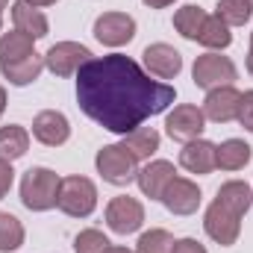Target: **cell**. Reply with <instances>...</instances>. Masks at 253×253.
<instances>
[{
  "label": "cell",
  "mask_w": 253,
  "mask_h": 253,
  "mask_svg": "<svg viewBox=\"0 0 253 253\" xmlns=\"http://www.w3.org/2000/svg\"><path fill=\"white\" fill-rule=\"evenodd\" d=\"M177 100V88L150 77L124 53L91 56L77 71V103L103 129L126 135L147 118L162 115Z\"/></svg>",
  "instance_id": "6da1fadb"
},
{
  "label": "cell",
  "mask_w": 253,
  "mask_h": 253,
  "mask_svg": "<svg viewBox=\"0 0 253 253\" xmlns=\"http://www.w3.org/2000/svg\"><path fill=\"white\" fill-rule=\"evenodd\" d=\"M59 183L62 177L44 165L30 168L21 177V203L30 212H50L56 209V197H59Z\"/></svg>",
  "instance_id": "7a4b0ae2"
},
{
  "label": "cell",
  "mask_w": 253,
  "mask_h": 253,
  "mask_svg": "<svg viewBox=\"0 0 253 253\" xmlns=\"http://www.w3.org/2000/svg\"><path fill=\"white\" fill-rule=\"evenodd\" d=\"M56 209L65 212L68 218H88L97 209V186L88 177H80V174L62 177Z\"/></svg>",
  "instance_id": "3957f363"
},
{
  "label": "cell",
  "mask_w": 253,
  "mask_h": 253,
  "mask_svg": "<svg viewBox=\"0 0 253 253\" xmlns=\"http://www.w3.org/2000/svg\"><path fill=\"white\" fill-rule=\"evenodd\" d=\"M191 80L197 88H218V85H233L239 80V68L230 56H221L218 50H206L203 56L194 59Z\"/></svg>",
  "instance_id": "277c9868"
},
{
  "label": "cell",
  "mask_w": 253,
  "mask_h": 253,
  "mask_svg": "<svg viewBox=\"0 0 253 253\" xmlns=\"http://www.w3.org/2000/svg\"><path fill=\"white\" fill-rule=\"evenodd\" d=\"M94 168L109 186H129L135 183V174H138V162L121 144H103L94 156Z\"/></svg>",
  "instance_id": "5b68a950"
},
{
  "label": "cell",
  "mask_w": 253,
  "mask_h": 253,
  "mask_svg": "<svg viewBox=\"0 0 253 253\" xmlns=\"http://www.w3.org/2000/svg\"><path fill=\"white\" fill-rule=\"evenodd\" d=\"M106 227L115 233V236H129V233H138L141 224H144V206L141 200L129 197V194H118L106 203Z\"/></svg>",
  "instance_id": "8992f818"
},
{
  "label": "cell",
  "mask_w": 253,
  "mask_h": 253,
  "mask_svg": "<svg viewBox=\"0 0 253 253\" xmlns=\"http://www.w3.org/2000/svg\"><path fill=\"white\" fill-rule=\"evenodd\" d=\"M203 230H206V236H209L215 245L233 248V245L239 242V236H242V218L233 215V212H230L227 206H221L218 200H212L209 209L203 212Z\"/></svg>",
  "instance_id": "52a82bcc"
},
{
  "label": "cell",
  "mask_w": 253,
  "mask_h": 253,
  "mask_svg": "<svg viewBox=\"0 0 253 253\" xmlns=\"http://www.w3.org/2000/svg\"><path fill=\"white\" fill-rule=\"evenodd\" d=\"M203 129H206V115H203V109L194 106V103H180V106H174V109L168 112V118H165V132H168L174 141H180V144L200 138Z\"/></svg>",
  "instance_id": "ba28073f"
},
{
  "label": "cell",
  "mask_w": 253,
  "mask_h": 253,
  "mask_svg": "<svg viewBox=\"0 0 253 253\" xmlns=\"http://www.w3.org/2000/svg\"><path fill=\"white\" fill-rule=\"evenodd\" d=\"M91 59V50L80 42H56L44 53V68L53 77H77V71Z\"/></svg>",
  "instance_id": "9c48e42d"
},
{
  "label": "cell",
  "mask_w": 253,
  "mask_h": 253,
  "mask_svg": "<svg viewBox=\"0 0 253 253\" xmlns=\"http://www.w3.org/2000/svg\"><path fill=\"white\" fill-rule=\"evenodd\" d=\"M94 39L106 47H124L135 39V18L126 12H103L94 21Z\"/></svg>",
  "instance_id": "30bf717a"
},
{
  "label": "cell",
  "mask_w": 253,
  "mask_h": 253,
  "mask_svg": "<svg viewBox=\"0 0 253 253\" xmlns=\"http://www.w3.org/2000/svg\"><path fill=\"white\" fill-rule=\"evenodd\" d=\"M162 206L171 212V215H194L197 209H200V200H203V191H200V186L194 183V180H189V177H174L171 183H168V189L162 191Z\"/></svg>",
  "instance_id": "8fae6325"
},
{
  "label": "cell",
  "mask_w": 253,
  "mask_h": 253,
  "mask_svg": "<svg viewBox=\"0 0 253 253\" xmlns=\"http://www.w3.org/2000/svg\"><path fill=\"white\" fill-rule=\"evenodd\" d=\"M239 100H242V91L236 85H218V88L206 91L200 109H203L206 121H212V124H230L239 115Z\"/></svg>",
  "instance_id": "7c38bea8"
},
{
  "label": "cell",
  "mask_w": 253,
  "mask_h": 253,
  "mask_svg": "<svg viewBox=\"0 0 253 253\" xmlns=\"http://www.w3.org/2000/svg\"><path fill=\"white\" fill-rule=\"evenodd\" d=\"M141 59H144V71H147L150 77L162 80V83L180 77V71H183V53H180L177 47L165 44V42L147 44L144 53H141Z\"/></svg>",
  "instance_id": "4fadbf2b"
},
{
  "label": "cell",
  "mask_w": 253,
  "mask_h": 253,
  "mask_svg": "<svg viewBox=\"0 0 253 253\" xmlns=\"http://www.w3.org/2000/svg\"><path fill=\"white\" fill-rule=\"evenodd\" d=\"M33 138L44 147H62L71 138V121L59 109H44L33 118Z\"/></svg>",
  "instance_id": "5bb4252c"
},
{
  "label": "cell",
  "mask_w": 253,
  "mask_h": 253,
  "mask_svg": "<svg viewBox=\"0 0 253 253\" xmlns=\"http://www.w3.org/2000/svg\"><path fill=\"white\" fill-rule=\"evenodd\" d=\"M174 177H177L174 162H168V159H150V162H144V165L138 168L135 183H138V189H141L144 197L159 200V197H162V191L168 189V183H171Z\"/></svg>",
  "instance_id": "9a60e30c"
},
{
  "label": "cell",
  "mask_w": 253,
  "mask_h": 253,
  "mask_svg": "<svg viewBox=\"0 0 253 253\" xmlns=\"http://www.w3.org/2000/svg\"><path fill=\"white\" fill-rule=\"evenodd\" d=\"M180 165L189 171V174H212L215 171V141L209 138H194V141H186L183 150H180Z\"/></svg>",
  "instance_id": "2e32d148"
},
{
  "label": "cell",
  "mask_w": 253,
  "mask_h": 253,
  "mask_svg": "<svg viewBox=\"0 0 253 253\" xmlns=\"http://www.w3.org/2000/svg\"><path fill=\"white\" fill-rule=\"evenodd\" d=\"M9 12H12V24H15V30L33 36L36 42L44 39V36L50 33V21H47V15H44L39 6H33V3H27V0H15V3L9 6Z\"/></svg>",
  "instance_id": "e0dca14e"
},
{
  "label": "cell",
  "mask_w": 253,
  "mask_h": 253,
  "mask_svg": "<svg viewBox=\"0 0 253 253\" xmlns=\"http://www.w3.org/2000/svg\"><path fill=\"white\" fill-rule=\"evenodd\" d=\"M159 144H162V135H159L153 126H144V124L135 126V129L126 132V135H121V147H124L135 162H150V159L156 156Z\"/></svg>",
  "instance_id": "ac0fdd59"
},
{
  "label": "cell",
  "mask_w": 253,
  "mask_h": 253,
  "mask_svg": "<svg viewBox=\"0 0 253 253\" xmlns=\"http://www.w3.org/2000/svg\"><path fill=\"white\" fill-rule=\"evenodd\" d=\"M253 159V147L245 138H227L221 144H215V168L221 171H242L248 168Z\"/></svg>",
  "instance_id": "d6986e66"
},
{
  "label": "cell",
  "mask_w": 253,
  "mask_h": 253,
  "mask_svg": "<svg viewBox=\"0 0 253 253\" xmlns=\"http://www.w3.org/2000/svg\"><path fill=\"white\" fill-rule=\"evenodd\" d=\"M44 71V56L42 53H33L27 59H18V62H0V74L3 80H9V85H30L42 77Z\"/></svg>",
  "instance_id": "ffe728a7"
},
{
  "label": "cell",
  "mask_w": 253,
  "mask_h": 253,
  "mask_svg": "<svg viewBox=\"0 0 253 253\" xmlns=\"http://www.w3.org/2000/svg\"><path fill=\"white\" fill-rule=\"evenodd\" d=\"M215 200H218L221 206H227L233 215L245 218V215H248V209L253 206V189L245 183V180H227V183L218 189Z\"/></svg>",
  "instance_id": "44dd1931"
},
{
  "label": "cell",
  "mask_w": 253,
  "mask_h": 253,
  "mask_svg": "<svg viewBox=\"0 0 253 253\" xmlns=\"http://www.w3.org/2000/svg\"><path fill=\"white\" fill-rule=\"evenodd\" d=\"M30 150V129L21 124H9L0 126V159H21Z\"/></svg>",
  "instance_id": "7402d4cb"
},
{
  "label": "cell",
  "mask_w": 253,
  "mask_h": 253,
  "mask_svg": "<svg viewBox=\"0 0 253 253\" xmlns=\"http://www.w3.org/2000/svg\"><path fill=\"white\" fill-rule=\"evenodd\" d=\"M36 53V39L21 33V30H12V33H3L0 36V62H18V59H27Z\"/></svg>",
  "instance_id": "603a6c76"
},
{
  "label": "cell",
  "mask_w": 253,
  "mask_h": 253,
  "mask_svg": "<svg viewBox=\"0 0 253 253\" xmlns=\"http://www.w3.org/2000/svg\"><path fill=\"white\" fill-rule=\"evenodd\" d=\"M206 18H209V15H206L200 6H194V3H186V6H180V9L174 12V30H177L183 39H189V42H197V36H200V30H203Z\"/></svg>",
  "instance_id": "cb8c5ba5"
},
{
  "label": "cell",
  "mask_w": 253,
  "mask_h": 253,
  "mask_svg": "<svg viewBox=\"0 0 253 253\" xmlns=\"http://www.w3.org/2000/svg\"><path fill=\"white\" fill-rule=\"evenodd\" d=\"M197 44H203L206 50H227L233 44V33H230V27L221 18L209 15L203 30H200V36H197Z\"/></svg>",
  "instance_id": "d4e9b609"
},
{
  "label": "cell",
  "mask_w": 253,
  "mask_h": 253,
  "mask_svg": "<svg viewBox=\"0 0 253 253\" xmlns=\"http://www.w3.org/2000/svg\"><path fill=\"white\" fill-rule=\"evenodd\" d=\"M27 239L24 224L12 212H0V253H15Z\"/></svg>",
  "instance_id": "484cf974"
},
{
  "label": "cell",
  "mask_w": 253,
  "mask_h": 253,
  "mask_svg": "<svg viewBox=\"0 0 253 253\" xmlns=\"http://www.w3.org/2000/svg\"><path fill=\"white\" fill-rule=\"evenodd\" d=\"M251 15H253V6L248 0H218V6H215V18H221L230 30L245 27L251 21Z\"/></svg>",
  "instance_id": "4316f807"
},
{
  "label": "cell",
  "mask_w": 253,
  "mask_h": 253,
  "mask_svg": "<svg viewBox=\"0 0 253 253\" xmlns=\"http://www.w3.org/2000/svg\"><path fill=\"white\" fill-rule=\"evenodd\" d=\"M174 251V236L162 227H153L147 233L138 236L135 242V253H171Z\"/></svg>",
  "instance_id": "83f0119b"
},
{
  "label": "cell",
  "mask_w": 253,
  "mask_h": 253,
  "mask_svg": "<svg viewBox=\"0 0 253 253\" xmlns=\"http://www.w3.org/2000/svg\"><path fill=\"white\" fill-rule=\"evenodd\" d=\"M109 245H112V242L103 236V230H94V227L80 230V233L74 236V253H103Z\"/></svg>",
  "instance_id": "f1b7e54d"
},
{
  "label": "cell",
  "mask_w": 253,
  "mask_h": 253,
  "mask_svg": "<svg viewBox=\"0 0 253 253\" xmlns=\"http://www.w3.org/2000/svg\"><path fill=\"white\" fill-rule=\"evenodd\" d=\"M236 121L245 126L248 132H253V88L251 91H242V100H239V115Z\"/></svg>",
  "instance_id": "f546056e"
},
{
  "label": "cell",
  "mask_w": 253,
  "mask_h": 253,
  "mask_svg": "<svg viewBox=\"0 0 253 253\" xmlns=\"http://www.w3.org/2000/svg\"><path fill=\"white\" fill-rule=\"evenodd\" d=\"M12 183H15V168H12L9 159H0V200L9 194Z\"/></svg>",
  "instance_id": "4dcf8cb0"
},
{
  "label": "cell",
  "mask_w": 253,
  "mask_h": 253,
  "mask_svg": "<svg viewBox=\"0 0 253 253\" xmlns=\"http://www.w3.org/2000/svg\"><path fill=\"white\" fill-rule=\"evenodd\" d=\"M171 253H209L197 239H174V251Z\"/></svg>",
  "instance_id": "1f68e13d"
},
{
  "label": "cell",
  "mask_w": 253,
  "mask_h": 253,
  "mask_svg": "<svg viewBox=\"0 0 253 253\" xmlns=\"http://www.w3.org/2000/svg\"><path fill=\"white\" fill-rule=\"evenodd\" d=\"M147 9H168V6H174L177 0H141Z\"/></svg>",
  "instance_id": "d6a6232c"
},
{
  "label": "cell",
  "mask_w": 253,
  "mask_h": 253,
  "mask_svg": "<svg viewBox=\"0 0 253 253\" xmlns=\"http://www.w3.org/2000/svg\"><path fill=\"white\" fill-rule=\"evenodd\" d=\"M103 253H135V251H129V248H121V245H109Z\"/></svg>",
  "instance_id": "836d02e7"
},
{
  "label": "cell",
  "mask_w": 253,
  "mask_h": 253,
  "mask_svg": "<svg viewBox=\"0 0 253 253\" xmlns=\"http://www.w3.org/2000/svg\"><path fill=\"white\" fill-rule=\"evenodd\" d=\"M27 3L39 6V9H44V6H53V3H59V0H27Z\"/></svg>",
  "instance_id": "e575fe53"
},
{
  "label": "cell",
  "mask_w": 253,
  "mask_h": 253,
  "mask_svg": "<svg viewBox=\"0 0 253 253\" xmlns=\"http://www.w3.org/2000/svg\"><path fill=\"white\" fill-rule=\"evenodd\" d=\"M3 112H6V88L0 85V115H3Z\"/></svg>",
  "instance_id": "d590c367"
},
{
  "label": "cell",
  "mask_w": 253,
  "mask_h": 253,
  "mask_svg": "<svg viewBox=\"0 0 253 253\" xmlns=\"http://www.w3.org/2000/svg\"><path fill=\"white\" fill-rule=\"evenodd\" d=\"M248 74L253 77V50H248Z\"/></svg>",
  "instance_id": "8d00e7d4"
},
{
  "label": "cell",
  "mask_w": 253,
  "mask_h": 253,
  "mask_svg": "<svg viewBox=\"0 0 253 253\" xmlns=\"http://www.w3.org/2000/svg\"><path fill=\"white\" fill-rule=\"evenodd\" d=\"M3 9H9V0H0V15H3Z\"/></svg>",
  "instance_id": "74e56055"
},
{
  "label": "cell",
  "mask_w": 253,
  "mask_h": 253,
  "mask_svg": "<svg viewBox=\"0 0 253 253\" xmlns=\"http://www.w3.org/2000/svg\"><path fill=\"white\" fill-rule=\"evenodd\" d=\"M0 36H3V15H0Z\"/></svg>",
  "instance_id": "f35d334b"
},
{
  "label": "cell",
  "mask_w": 253,
  "mask_h": 253,
  "mask_svg": "<svg viewBox=\"0 0 253 253\" xmlns=\"http://www.w3.org/2000/svg\"><path fill=\"white\" fill-rule=\"evenodd\" d=\"M251 50H253V33H251Z\"/></svg>",
  "instance_id": "ab89813d"
},
{
  "label": "cell",
  "mask_w": 253,
  "mask_h": 253,
  "mask_svg": "<svg viewBox=\"0 0 253 253\" xmlns=\"http://www.w3.org/2000/svg\"><path fill=\"white\" fill-rule=\"evenodd\" d=\"M248 3H251V6H253V0H248Z\"/></svg>",
  "instance_id": "60d3db41"
},
{
  "label": "cell",
  "mask_w": 253,
  "mask_h": 253,
  "mask_svg": "<svg viewBox=\"0 0 253 253\" xmlns=\"http://www.w3.org/2000/svg\"><path fill=\"white\" fill-rule=\"evenodd\" d=\"M251 189H253V186H251Z\"/></svg>",
  "instance_id": "b9f144b4"
}]
</instances>
